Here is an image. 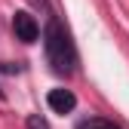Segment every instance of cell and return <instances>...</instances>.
Masks as SVG:
<instances>
[{"instance_id": "6da1fadb", "label": "cell", "mask_w": 129, "mask_h": 129, "mask_svg": "<svg viewBox=\"0 0 129 129\" xmlns=\"http://www.w3.org/2000/svg\"><path fill=\"white\" fill-rule=\"evenodd\" d=\"M43 49H46V61L55 74H64L68 77L77 64V52H74V43L68 37V31L61 28L58 19H49L46 22V31H43Z\"/></svg>"}, {"instance_id": "7a4b0ae2", "label": "cell", "mask_w": 129, "mask_h": 129, "mask_svg": "<svg viewBox=\"0 0 129 129\" xmlns=\"http://www.w3.org/2000/svg\"><path fill=\"white\" fill-rule=\"evenodd\" d=\"M12 31H15V37H19L22 43H34L37 37H40V25H37V19L31 12H15L12 15Z\"/></svg>"}, {"instance_id": "3957f363", "label": "cell", "mask_w": 129, "mask_h": 129, "mask_svg": "<svg viewBox=\"0 0 129 129\" xmlns=\"http://www.w3.org/2000/svg\"><path fill=\"white\" fill-rule=\"evenodd\" d=\"M46 102H49V108L55 111V114H68V111L77 108V99H74L71 89H49Z\"/></svg>"}, {"instance_id": "277c9868", "label": "cell", "mask_w": 129, "mask_h": 129, "mask_svg": "<svg viewBox=\"0 0 129 129\" xmlns=\"http://www.w3.org/2000/svg\"><path fill=\"white\" fill-rule=\"evenodd\" d=\"M80 129H120V126H114V123H108V120H89V123H83Z\"/></svg>"}, {"instance_id": "5b68a950", "label": "cell", "mask_w": 129, "mask_h": 129, "mask_svg": "<svg viewBox=\"0 0 129 129\" xmlns=\"http://www.w3.org/2000/svg\"><path fill=\"white\" fill-rule=\"evenodd\" d=\"M28 129H49V123H46L40 114H31L28 117Z\"/></svg>"}, {"instance_id": "8992f818", "label": "cell", "mask_w": 129, "mask_h": 129, "mask_svg": "<svg viewBox=\"0 0 129 129\" xmlns=\"http://www.w3.org/2000/svg\"><path fill=\"white\" fill-rule=\"evenodd\" d=\"M0 95H3V92H0Z\"/></svg>"}]
</instances>
